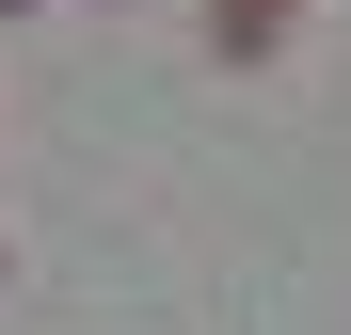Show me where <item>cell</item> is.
I'll return each instance as SVG.
<instances>
[{
  "label": "cell",
  "instance_id": "6da1fadb",
  "mask_svg": "<svg viewBox=\"0 0 351 335\" xmlns=\"http://www.w3.org/2000/svg\"><path fill=\"white\" fill-rule=\"evenodd\" d=\"M287 32V0H223V48H271Z\"/></svg>",
  "mask_w": 351,
  "mask_h": 335
}]
</instances>
